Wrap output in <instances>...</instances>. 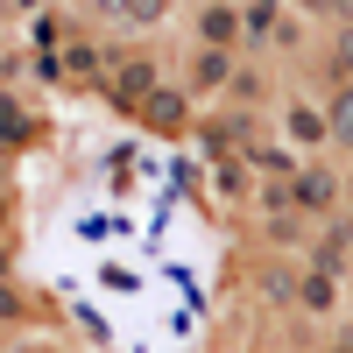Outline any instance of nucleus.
I'll list each match as a JSON object with an SVG mask.
<instances>
[{"mask_svg": "<svg viewBox=\"0 0 353 353\" xmlns=\"http://www.w3.org/2000/svg\"><path fill=\"white\" fill-rule=\"evenodd\" d=\"M339 198V176L332 170H297V176H290V205H297V212H325V205Z\"/></svg>", "mask_w": 353, "mask_h": 353, "instance_id": "f257e3e1", "label": "nucleus"}, {"mask_svg": "<svg viewBox=\"0 0 353 353\" xmlns=\"http://www.w3.org/2000/svg\"><path fill=\"white\" fill-rule=\"evenodd\" d=\"M113 92L134 99V106H149V99H156V64H149V57H128V64L113 71Z\"/></svg>", "mask_w": 353, "mask_h": 353, "instance_id": "f03ea898", "label": "nucleus"}, {"mask_svg": "<svg viewBox=\"0 0 353 353\" xmlns=\"http://www.w3.org/2000/svg\"><path fill=\"white\" fill-rule=\"evenodd\" d=\"M198 36H205V50H233V43H241V8H205Z\"/></svg>", "mask_w": 353, "mask_h": 353, "instance_id": "7ed1b4c3", "label": "nucleus"}, {"mask_svg": "<svg viewBox=\"0 0 353 353\" xmlns=\"http://www.w3.org/2000/svg\"><path fill=\"white\" fill-rule=\"evenodd\" d=\"M290 141H297V149H318V141H332V128H325V113L318 106H290Z\"/></svg>", "mask_w": 353, "mask_h": 353, "instance_id": "20e7f679", "label": "nucleus"}, {"mask_svg": "<svg viewBox=\"0 0 353 353\" xmlns=\"http://www.w3.org/2000/svg\"><path fill=\"white\" fill-rule=\"evenodd\" d=\"M241 36H248V43H261V36H283V8H269V0L241 8Z\"/></svg>", "mask_w": 353, "mask_h": 353, "instance_id": "39448f33", "label": "nucleus"}, {"mask_svg": "<svg viewBox=\"0 0 353 353\" xmlns=\"http://www.w3.org/2000/svg\"><path fill=\"white\" fill-rule=\"evenodd\" d=\"M339 269H346V241H339V226H332L325 241L311 248V276H332V283H339Z\"/></svg>", "mask_w": 353, "mask_h": 353, "instance_id": "423d86ee", "label": "nucleus"}, {"mask_svg": "<svg viewBox=\"0 0 353 353\" xmlns=\"http://www.w3.org/2000/svg\"><path fill=\"white\" fill-rule=\"evenodd\" d=\"M297 304H304V311H332V304H339V283H332V276H304V283H297Z\"/></svg>", "mask_w": 353, "mask_h": 353, "instance_id": "0eeeda50", "label": "nucleus"}, {"mask_svg": "<svg viewBox=\"0 0 353 353\" xmlns=\"http://www.w3.org/2000/svg\"><path fill=\"white\" fill-rule=\"evenodd\" d=\"M233 71H241V64H233V57H226V50H205L191 78H198V85H233Z\"/></svg>", "mask_w": 353, "mask_h": 353, "instance_id": "6e6552de", "label": "nucleus"}, {"mask_svg": "<svg viewBox=\"0 0 353 353\" xmlns=\"http://www.w3.org/2000/svg\"><path fill=\"white\" fill-rule=\"evenodd\" d=\"M325 128H332V141H346V149H353V85H339V99H332V113H325Z\"/></svg>", "mask_w": 353, "mask_h": 353, "instance_id": "1a4fd4ad", "label": "nucleus"}, {"mask_svg": "<svg viewBox=\"0 0 353 353\" xmlns=\"http://www.w3.org/2000/svg\"><path fill=\"white\" fill-rule=\"evenodd\" d=\"M149 121H156V128H176V121H184V99H176V92H156V99H149Z\"/></svg>", "mask_w": 353, "mask_h": 353, "instance_id": "9d476101", "label": "nucleus"}, {"mask_svg": "<svg viewBox=\"0 0 353 353\" xmlns=\"http://www.w3.org/2000/svg\"><path fill=\"white\" fill-rule=\"evenodd\" d=\"M248 156H254V170H269V176H283V170H290V156H283V149H269V141H248Z\"/></svg>", "mask_w": 353, "mask_h": 353, "instance_id": "9b49d317", "label": "nucleus"}, {"mask_svg": "<svg viewBox=\"0 0 353 353\" xmlns=\"http://www.w3.org/2000/svg\"><path fill=\"white\" fill-rule=\"evenodd\" d=\"M233 92H241V99H261V71H233Z\"/></svg>", "mask_w": 353, "mask_h": 353, "instance_id": "f8f14e48", "label": "nucleus"}, {"mask_svg": "<svg viewBox=\"0 0 353 353\" xmlns=\"http://www.w3.org/2000/svg\"><path fill=\"white\" fill-rule=\"evenodd\" d=\"M0 318H21V290L14 283H0Z\"/></svg>", "mask_w": 353, "mask_h": 353, "instance_id": "ddd939ff", "label": "nucleus"}, {"mask_svg": "<svg viewBox=\"0 0 353 353\" xmlns=\"http://www.w3.org/2000/svg\"><path fill=\"white\" fill-rule=\"evenodd\" d=\"M339 71L353 78V28H339Z\"/></svg>", "mask_w": 353, "mask_h": 353, "instance_id": "4468645a", "label": "nucleus"}, {"mask_svg": "<svg viewBox=\"0 0 353 353\" xmlns=\"http://www.w3.org/2000/svg\"><path fill=\"white\" fill-rule=\"evenodd\" d=\"M8 269H14V254H8V248H0V283H8Z\"/></svg>", "mask_w": 353, "mask_h": 353, "instance_id": "2eb2a0df", "label": "nucleus"}, {"mask_svg": "<svg viewBox=\"0 0 353 353\" xmlns=\"http://www.w3.org/2000/svg\"><path fill=\"white\" fill-rule=\"evenodd\" d=\"M339 241H346V248H353V219H346V226H339Z\"/></svg>", "mask_w": 353, "mask_h": 353, "instance_id": "dca6fc26", "label": "nucleus"}, {"mask_svg": "<svg viewBox=\"0 0 353 353\" xmlns=\"http://www.w3.org/2000/svg\"><path fill=\"white\" fill-rule=\"evenodd\" d=\"M339 353H353V346H339Z\"/></svg>", "mask_w": 353, "mask_h": 353, "instance_id": "f3484780", "label": "nucleus"}, {"mask_svg": "<svg viewBox=\"0 0 353 353\" xmlns=\"http://www.w3.org/2000/svg\"><path fill=\"white\" fill-rule=\"evenodd\" d=\"M346 346H353V339H346Z\"/></svg>", "mask_w": 353, "mask_h": 353, "instance_id": "a211bd4d", "label": "nucleus"}]
</instances>
